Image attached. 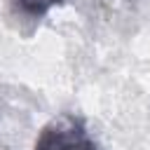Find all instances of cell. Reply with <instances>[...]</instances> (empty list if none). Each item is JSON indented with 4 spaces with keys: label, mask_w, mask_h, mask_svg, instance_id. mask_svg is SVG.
Segmentation results:
<instances>
[{
    "label": "cell",
    "mask_w": 150,
    "mask_h": 150,
    "mask_svg": "<svg viewBox=\"0 0 150 150\" xmlns=\"http://www.w3.org/2000/svg\"><path fill=\"white\" fill-rule=\"evenodd\" d=\"M33 150H101V148L91 138L80 117L61 115L42 127Z\"/></svg>",
    "instance_id": "1"
},
{
    "label": "cell",
    "mask_w": 150,
    "mask_h": 150,
    "mask_svg": "<svg viewBox=\"0 0 150 150\" xmlns=\"http://www.w3.org/2000/svg\"><path fill=\"white\" fill-rule=\"evenodd\" d=\"M14 7L21 12V14H28V16H45L49 9L59 7L61 2L66 0H12Z\"/></svg>",
    "instance_id": "2"
}]
</instances>
